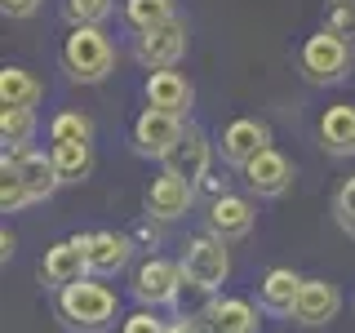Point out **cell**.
<instances>
[{"instance_id": "1", "label": "cell", "mask_w": 355, "mask_h": 333, "mask_svg": "<svg viewBox=\"0 0 355 333\" xmlns=\"http://www.w3.org/2000/svg\"><path fill=\"white\" fill-rule=\"evenodd\" d=\"M116 311L120 298L111 284H103V275H85V280L58 289V316L76 333H107L116 325Z\"/></svg>"}, {"instance_id": "2", "label": "cell", "mask_w": 355, "mask_h": 333, "mask_svg": "<svg viewBox=\"0 0 355 333\" xmlns=\"http://www.w3.org/2000/svg\"><path fill=\"white\" fill-rule=\"evenodd\" d=\"M62 71L76 85H103L116 71V44L103 27H71L62 36Z\"/></svg>"}, {"instance_id": "3", "label": "cell", "mask_w": 355, "mask_h": 333, "mask_svg": "<svg viewBox=\"0 0 355 333\" xmlns=\"http://www.w3.org/2000/svg\"><path fill=\"white\" fill-rule=\"evenodd\" d=\"M297 62H302L306 85H338V80H347V76H351L355 53H351V40H342V36H333L329 27H320L315 36L302 40Z\"/></svg>"}, {"instance_id": "4", "label": "cell", "mask_w": 355, "mask_h": 333, "mask_svg": "<svg viewBox=\"0 0 355 333\" xmlns=\"http://www.w3.org/2000/svg\"><path fill=\"white\" fill-rule=\"evenodd\" d=\"M182 284H187V275H182V262H173V258H160V253H147V258L138 262V271H133V298H138L142 307H173L178 302V293H182Z\"/></svg>"}, {"instance_id": "5", "label": "cell", "mask_w": 355, "mask_h": 333, "mask_svg": "<svg viewBox=\"0 0 355 333\" xmlns=\"http://www.w3.org/2000/svg\"><path fill=\"white\" fill-rule=\"evenodd\" d=\"M187 44H191V31H187V18H173L164 27L138 31L133 40V58H138L142 71H169L187 58Z\"/></svg>"}, {"instance_id": "6", "label": "cell", "mask_w": 355, "mask_h": 333, "mask_svg": "<svg viewBox=\"0 0 355 333\" xmlns=\"http://www.w3.org/2000/svg\"><path fill=\"white\" fill-rule=\"evenodd\" d=\"M182 275L191 284L200 289H214L218 293V284H227V275H231V249H227V240L222 236H196V240H187V249H182Z\"/></svg>"}, {"instance_id": "7", "label": "cell", "mask_w": 355, "mask_h": 333, "mask_svg": "<svg viewBox=\"0 0 355 333\" xmlns=\"http://www.w3.org/2000/svg\"><path fill=\"white\" fill-rule=\"evenodd\" d=\"M164 169L178 173V178H187V182H205L209 178V164H214V142H209V133L200 129V125H187L182 129V138L173 142V151L164 155Z\"/></svg>"}, {"instance_id": "8", "label": "cell", "mask_w": 355, "mask_h": 333, "mask_svg": "<svg viewBox=\"0 0 355 333\" xmlns=\"http://www.w3.org/2000/svg\"><path fill=\"white\" fill-rule=\"evenodd\" d=\"M182 129H187L182 116H169V111L147 107L138 120H133V151L151 155V160H164V155L173 151V142L182 138Z\"/></svg>"}, {"instance_id": "9", "label": "cell", "mask_w": 355, "mask_h": 333, "mask_svg": "<svg viewBox=\"0 0 355 333\" xmlns=\"http://www.w3.org/2000/svg\"><path fill=\"white\" fill-rule=\"evenodd\" d=\"M40 275L53 289H67V284L85 280L89 275V236H67L58 244H49V249H44V262H40Z\"/></svg>"}, {"instance_id": "10", "label": "cell", "mask_w": 355, "mask_h": 333, "mask_svg": "<svg viewBox=\"0 0 355 333\" xmlns=\"http://www.w3.org/2000/svg\"><path fill=\"white\" fill-rule=\"evenodd\" d=\"M266 147H271V129H266L262 120H253V116L231 120V125H222V133H218L222 160L236 164V169H244V164H249L253 155H262Z\"/></svg>"}, {"instance_id": "11", "label": "cell", "mask_w": 355, "mask_h": 333, "mask_svg": "<svg viewBox=\"0 0 355 333\" xmlns=\"http://www.w3.org/2000/svg\"><path fill=\"white\" fill-rule=\"evenodd\" d=\"M240 173H244V187H249L253 196H262V200H275V196H284L288 187H293V160H288L284 151H275V147L253 155Z\"/></svg>"}, {"instance_id": "12", "label": "cell", "mask_w": 355, "mask_h": 333, "mask_svg": "<svg viewBox=\"0 0 355 333\" xmlns=\"http://www.w3.org/2000/svg\"><path fill=\"white\" fill-rule=\"evenodd\" d=\"M196 205V182H187V178H178L169 169H160V178H151L147 187V214L160 218V222H178L187 218Z\"/></svg>"}, {"instance_id": "13", "label": "cell", "mask_w": 355, "mask_h": 333, "mask_svg": "<svg viewBox=\"0 0 355 333\" xmlns=\"http://www.w3.org/2000/svg\"><path fill=\"white\" fill-rule=\"evenodd\" d=\"M209 231L222 240H244L253 231V222H258V209H253L249 196H236V191H222L209 200Z\"/></svg>"}, {"instance_id": "14", "label": "cell", "mask_w": 355, "mask_h": 333, "mask_svg": "<svg viewBox=\"0 0 355 333\" xmlns=\"http://www.w3.org/2000/svg\"><path fill=\"white\" fill-rule=\"evenodd\" d=\"M0 164H14V169L22 173V182H27L31 200H49L53 191L62 187L58 169H53L49 151H31V147H5V160Z\"/></svg>"}, {"instance_id": "15", "label": "cell", "mask_w": 355, "mask_h": 333, "mask_svg": "<svg viewBox=\"0 0 355 333\" xmlns=\"http://www.w3.org/2000/svg\"><path fill=\"white\" fill-rule=\"evenodd\" d=\"M142 94H147V107L169 111V116H182V120H187V111H191V103H196L191 80H187L182 71H173V67H169V71H147Z\"/></svg>"}, {"instance_id": "16", "label": "cell", "mask_w": 355, "mask_h": 333, "mask_svg": "<svg viewBox=\"0 0 355 333\" xmlns=\"http://www.w3.org/2000/svg\"><path fill=\"white\" fill-rule=\"evenodd\" d=\"M338 311H342V293H338V284L333 280H302V293H297V302H293V320L297 325H306V329H320V325H329V320H338Z\"/></svg>"}, {"instance_id": "17", "label": "cell", "mask_w": 355, "mask_h": 333, "mask_svg": "<svg viewBox=\"0 0 355 333\" xmlns=\"http://www.w3.org/2000/svg\"><path fill=\"white\" fill-rule=\"evenodd\" d=\"M138 253V244L129 240V231H94L89 236V275H116L125 271Z\"/></svg>"}, {"instance_id": "18", "label": "cell", "mask_w": 355, "mask_h": 333, "mask_svg": "<svg viewBox=\"0 0 355 333\" xmlns=\"http://www.w3.org/2000/svg\"><path fill=\"white\" fill-rule=\"evenodd\" d=\"M320 147L329 155H355V103H333L320 116Z\"/></svg>"}, {"instance_id": "19", "label": "cell", "mask_w": 355, "mask_h": 333, "mask_svg": "<svg viewBox=\"0 0 355 333\" xmlns=\"http://www.w3.org/2000/svg\"><path fill=\"white\" fill-rule=\"evenodd\" d=\"M297 293H302V275H297L293 266H271V271L262 275V284H258L262 311H271V316H293Z\"/></svg>"}, {"instance_id": "20", "label": "cell", "mask_w": 355, "mask_h": 333, "mask_svg": "<svg viewBox=\"0 0 355 333\" xmlns=\"http://www.w3.org/2000/svg\"><path fill=\"white\" fill-rule=\"evenodd\" d=\"M205 325L209 333H258L262 320H258V307L244 302V298H214Z\"/></svg>"}, {"instance_id": "21", "label": "cell", "mask_w": 355, "mask_h": 333, "mask_svg": "<svg viewBox=\"0 0 355 333\" xmlns=\"http://www.w3.org/2000/svg\"><path fill=\"white\" fill-rule=\"evenodd\" d=\"M49 160L62 182H85L94 173V142H49Z\"/></svg>"}, {"instance_id": "22", "label": "cell", "mask_w": 355, "mask_h": 333, "mask_svg": "<svg viewBox=\"0 0 355 333\" xmlns=\"http://www.w3.org/2000/svg\"><path fill=\"white\" fill-rule=\"evenodd\" d=\"M44 98V85L27 67H5L0 71V107H36Z\"/></svg>"}, {"instance_id": "23", "label": "cell", "mask_w": 355, "mask_h": 333, "mask_svg": "<svg viewBox=\"0 0 355 333\" xmlns=\"http://www.w3.org/2000/svg\"><path fill=\"white\" fill-rule=\"evenodd\" d=\"M36 129H40V120L31 107H0V138H5V147H31Z\"/></svg>"}, {"instance_id": "24", "label": "cell", "mask_w": 355, "mask_h": 333, "mask_svg": "<svg viewBox=\"0 0 355 333\" xmlns=\"http://www.w3.org/2000/svg\"><path fill=\"white\" fill-rule=\"evenodd\" d=\"M178 18V5L173 0H125V22L133 31H151V27H164V22Z\"/></svg>"}, {"instance_id": "25", "label": "cell", "mask_w": 355, "mask_h": 333, "mask_svg": "<svg viewBox=\"0 0 355 333\" xmlns=\"http://www.w3.org/2000/svg\"><path fill=\"white\" fill-rule=\"evenodd\" d=\"M49 142H94V120L85 111H58L49 120Z\"/></svg>"}, {"instance_id": "26", "label": "cell", "mask_w": 355, "mask_h": 333, "mask_svg": "<svg viewBox=\"0 0 355 333\" xmlns=\"http://www.w3.org/2000/svg\"><path fill=\"white\" fill-rule=\"evenodd\" d=\"M116 9V0H62V18L71 27H103Z\"/></svg>"}, {"instance_id": "27", "label": "cell", "mask_w": 355, "mask_h": 333, "mask_svg": "<svg viewBox=\"0 0 355 333\" xmlns=\"http://www.w3.org/2000/svg\"><path fill=\"white\" fill-rule=\"evenodd\" d=\"M27 205H36V200H31L22 173L14 164H0V209H5V214H18V209H27Z\"/></svg>"}, {"instance_id": "28", "label": "cell", "mask_w": 355, "mask_h": 333, "mask_svg": "<svg viewBox=\"0 0 355 333\" xmlns=\"http://www.w3.org/2000/svg\"><path fill=\"white\" fill-rule=\"evenodd\" d=\"M129 240L138 244L142 253H155V249L164 244V222H160V218H151V214H142V218L129 227Z\"/></svg>"}, {"instance_id": "29", "label": "cell", "mask_w": 355, "mask_h": 333, "mask_svg": "<svg viewBox=\"0 0 355 333\" xmlns=\"http://www.w3.org/2000/svg\"><path fill=\"white\" fill-rule=\"evenodd\" d=\"M333 218H338V227L347 231V236H355V173L338 187V196H333Z\"/></svg>"}, {"instance_id": "30", "label": "cell", "mask_w": 355, "mask_h": 333, "mask_svg": "<svg viewBox=\"0 0 355 333\" xmlns=\"http://www.w3.org/2000/svg\"><path fill=\"white\" fill-rule=\"evenodd\" d=\"M324 27L342 40H355V0H342V5H329Z\"/></svg>"}, {"instance_id": "31", "label": "cell", "mask_w": 355, "mask_h": 333, "mask_svg": "<svg viewBox=\"0 0 355 333\" xmlns=\"http://www.w3.org/2000/svg\"><path fill=\"white\" fill-rule=\"evenodd\" d=\"M120 333H169V325H164L151 307H142V311H133L125 325H120Z\"/></svg>"}, {"instance_id": "32", "label": "cell", "mask_w": 355, "mask_h": 333, "mask_svg": "<svg viewBox=\"0 0 355 333\" xmlns=\"http://www.w3.org/2000/svg\"><path fill=\"white\" fill-rule=\"evenodd\" d=\"M44 0H0V9H5V18H31L40 14Z\"/></svg>"}, {"instance_id": "33", "label": "cell", "mask_w": 355, "mask_h": 333, "mask_svg": "<svg viewBox=\"0 0 355 333\" xmlns=\"http://www.w3.org/2000/svg\"><path fill=\"white\" fill-rule=\"evenodd\" d=\"M169 333H209V325L205 320H173Z\"/></svg>"}, {"instance_id": "34", "label": "cell", "mask_w": 355, "mask_h": 333, "mask_svg": "<svg viewBox=\"0 0 355 333\" xmlns=\"http://www.w3.org/2000/svg\"><path fill=\"white\" fill-rule=\"evenodd\" d=\"M14 249H18V240H14V231H0V258H14Z\"/></svg>"}, {"instance_id": "35", "label": "cell", "mask_w": 355, "mask_h": 333, "mask_svg": "<svg viewBox=\"0 0 355 333\" xmlns=\"http://www.w3.org/2000/svg\"><path fill=\"white\" fill-rule=\"evenodd\" d=\"M333 5H342V0H333Z\"/></svg>"}]
</instances>
